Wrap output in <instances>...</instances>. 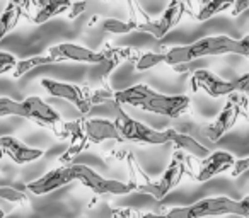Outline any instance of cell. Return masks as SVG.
<instances>
[{
    "label": "cell",
    "mask_w": 249,
    "mask_h": 218,
    "mask_svg": "<svg viewBox=\"0 0 249 218\" xmlns=\"http://www.w3.org/2000/svg\"><path fill=\"white\" fill-rule=\"evenodd\" d=\"M114 101L121 106H133L142 111L173 119L186 115L191 106V99L188 96H167L156 92L143 84L114 92Z\"/></svg>",
    "instance_id": "1"
},
{
    "label": "cell",
    "mask_w": 249,
    "mask_h": 218,
    "mask_svg": "<svg viewBox=\"0 0 249 218\" xmlns=\"http://www.w3.org/2000/svg\"><path fill=\"white\" fill-rule=\"evenodd\" d=\"M227 53L241 55L239 39H232L229 36H207V38H201L195 43H190V45L171 48L169 51L164 53L166 55L164 63L169 67H174V70H178L179 67L195 62L198 58L227 55Z\"/></svg>",
    "instance_id": "2"
},
{
    "label": "cell",
    "mask_w": 249,
    "mask_h": 218,
    "mask_svg": "<svg viewBox=\"0 0 249 218\" xmlns=\"http://www.w3.org/2000/svg\"><path fill=\"white\" fill-rule=\"evenodd\" d=\"M224 215H239L242 217L241 201L231 200L227 196L205 198L190 206H178L166 213V218H207L224 217Z\"/></svg>",
    "instance_id": "3"
},
{
    "label": "cell",
    "mask_w": 249,
    "mask_h": 218,
    "mask_svg": "<svg viewBox=\"0 0 249 218\" xmlns=\"http://www.w3.org/2000/svg\"><path fill=\"white\" fill-rule=\"evenodd\" d=\"M241 116L249 118V97L244 94L234 92L229 96V101L225 102L220 115L203 128V135L212 143H217L225 133H229L235 126L237 119Z\"/></svg>",
    "instance_id": "4"
},
{
    "label": "cell",
    "mask_w": 249,
    "mask_h": 218,
    "mask_svg": "<svg viewBox=\"0 0 249 218\" xmlns=\"http://www.w3.org/2000/svg\"><path fill=\"white\" fill-rule=\"evenodd\" d=\"M116 109V128L120 132L121 138L124 142L132 143H143V145H166L169 143V133L166 132H157L154 128H149L143 123L133 119L132 116H128L124 113V109L121 107V104L116 102L114 106Z\"/></svg>",
    "instance_id": "5"
},
{
    "label": "cell",
    "mask_w": 249,
    "mask_h": 218,
    "mask_svg": "<svg viewBox=\"0 0 249 218\" xmlns=\"http://www.w3.org/2000/svg\"><path fill=\"white\" fill-rule=\"evenodd\" d=\"M188 172V164L181 153H174L169 167L157 181H145L143 184H137V193L150 194L156 201H160L181 183L184 174Z\"/></svg>",
    "instance_id": "6"
},
{
    "label": "cell",
    "mask_w": 249,
    "mask_h": 218,
    "mask_svg": "<svg viewBox=\"0 0 249 218\" xmlns=\"http://www.w3.org/2000/svg\"><path fill=\"white\" fill-rule=\"evenodd\" d=\"M191 12V2L190 0H171L169 5L166 7V11L162 12L157 21H143L137 24L135 31L140 33H149L152 38L160 39L167 34L169 31H173L178 24L181 22L184 14Z\"/></svg>",
    "instance_id": "7"
},
{
    "label": "cell",
    "mask_w": 249,
    "mask_h": 218,
    "mask_svg": "<svg viewBox=\"0 0 249 218\" xmlns=\"http://www.w3.org/2000/svg\"><path fill=\"white\" fill-rule=\"evenodd\" d=\"M73 174H75V181L82 183L86 187H89L90 191H94L96 194H114V196H123L128 194L132 191L137 189L135 183H121V181L114 179H106L101 174H97L96 170H92L90 167L84 166V164H72Z\"/></svg>",
    "instance_id": "8"
},
{
    "label": "cell",
    "mask_w": 249,
    "mask_h": 218,
    "mask_svg": "<svg viewBox=\"0 0 249 218\" xmlns=\"http://www.w3.org/2000/svg\"><path fill=\"white\" fill-rule=\"evenodd\" d=\"M26 111V119H31L36 125H41L45 128H50L58 135V138H67L63 132H60V126H63L62 116L53 109L52 106L45 102L39 96H29L22 101Z\"/></svg>",
    "instance_id": "9"
},
{
    "label": "cell",
    "mask_w": 249,
    "mask_h": 218,
    "mask_svg": "<svg viewBox=\"0 0 249 218\" xmlns=\"http://www.w3.org/2000/svg\"><path fill=\"white\" fill-rule=\"evenodd\" d=\"M41 87L50 94V96L72 102L73 106L82 113V116L87 115V113L90 111V107H92L90 99H89V90L80 89L79 85H73V84H69V82H62V80L43 79Z\"/></svg>",
    "instance_id": "10"
},
{
    "label": "cell",
    "mask_w": 249,
    "mask_h": 218,
    "mask_svg": "<svg viewBox=\"0 0 249 218\" xmlns=\"http://www.w3.org/2000/svg\"><path fill=\"white\" fill-rule=\"evenodd\" d=\"M48 53L60 62H79L90 63V65H101L107 60V48L103 51H94L86 46L73 45V43H60L48 50Z\"/></svg>",
    "instance_id": "11"
},
{
    "label": "cell",
    "mask_w": 249,
    "mask_h": 218,
    "mask_svg": "<svg viewBox=\"0 0 249 218\" xmlns=\"http://www.w3.org/2000/svg\"><path fill=\"white\" fill-rule=\"evenodd\" d=\"M73 181H75V174H73L72 164H63L62 167L50 170V172H46L39 179L28 183L26 184V191L36 194V196H43V194H48L52 191L60 189V187L67 186V184L73 183Z\"/></svg>",
    "instance_id": "12"
},
{
    "label": "cell",
    "mask_w": 249,
    "mask_h": 218,
    "mask_svg": "<svg viewBox=\"0 0 249 218\" xmlns=\"http://www.w3.org/2000/svg\"><path fill=\"white\" fill-rule=\"evenodd\" d=\"M191 89L195 92L198 90H203L207 96L213 97H224V96H231L235 92V84L234 80H224L220 77H217L215 73L208 72V70H196L191 75Z\"/></svg>",
    "instance_id": "13"
},
{
    "label": "cell",
    "mask_w": 249,
    "mask_h": 218,
    "mask_svg": "<svg viewBox=\"0 0 249 218\" xmlns=\"http://www.w3.org/2000/svg\"><path fill=\"white\" fill-rule=\"evenodd\" d=\"M235 164L234 155H231L229 152L224 150H218V152L210 153L208 157L201 159L200 167H198V172L195 174V179L198 183H207V181L213 179L218 174H224L227 170H231Z\"/></svg>",
    "instance_id": "14"
},
{
    "label": "cell",
    "mask_w": 249,
    "mask_h": 218,
    "mask_svg": "<svg viewBox=\"0 0 249 218\" xmlns=\"http://www.w3.org/2000/svg\"><path fill=\"white\" fill-rule=\"evenodd\" d=\"M0 155L9 157L18 166H24V164L41 159L45 155V150L24 145L14 136H0Z\"/></svg>",
    "instance_id": "15"
},
{
    "label": "cell",
    "mask_w": 249,
    "mask_h": 218,
    "mask_svg": "<svg viewBox=\"0 0 249 218\" xmlns=\"http://www.w3.org/2000/svg\"><path fill=\"white\" fill-rule=\"evenodd\" d=\"M82 126L84 132H86L87 142L94 143H103L107 142V140H114V142H123L120 132L116 128V123L109 121V119H103V118H89L84 119L82 118Z\"/></svg>",
    "instance_id": "16"
},
{
    "label": "cell",
    "mask_w": 249,
    "mask_h": 218,
    "mask_svg": "<svg viewBox=\"0 0 249 218\" xmlns=\"http://www.w3.org/2000/svg\"><path fill=\"white\" fill-rule=\"evenodd\" d=\"M63 130H65V133H67V138H70V143H69L67 152L60 157V162L70 164L73 159H75V155H79L82 150L87 149L89 142H87L86 132H84L82 118L75 119V121L63 123Z\"/></svg>",
    "instance_id": "17"
},
{
    "label": "cell",
    "mask_w": 249,
    "mask_h": 218,
    "mask_svg": "<svg viewBox=\"0 0 249 218\" xmlns=\"http://www.w3.org/2000/svg\"><path fill=\"white\" fill-rule=\"evenodd\" d=\"M72 5V0H38L36 12L33 14L31 21L35 24H45L50 19L67 12Z\"/></svg>",
    "instance_id": "18"
},
{
    "label": "cell",
    "mask_w": 249,
    "mask_h": 218,
    "mask_svg": "<svg viewBox=\"0 0 249 218\" xmlns=\"http://www.w3.org/2000/svg\"><path fill=\"white\" fill-rule=\"evenodd\" d=\"M24 7L28 9V4L24 0H11L7 4L4 12L0 14V41L16 29V26L19 24L22 14H24Z\"/></svg>",
    "instance_id": "19"
},
{
    "label": "cell",
    "mask_w": 249,
    "mask_h": 218,
    "mask_svg": "<svg viewBox=\"0 0 249 218\" xmlns=\"http://www.w3.org/2000/svg\"><path fill=\"white\" fill-rule=\"evenodd\" d=\"M167 133H169V143H174V145H176V149L190 153V155L195 157V159L201 160V159H205V157L210 155V150H208L205 145H201L200 142H196L193 136L184 135V133H179V132H176V130H173V128L167 130Z\"/></svg>",
    "instance_id": "20"
},
{
    "label": "cell",
    "mask_w": 249,
    "mask_h": 218,
    "mask_svg": "<svg viewBox=\"0 0 249 218\" xmlns=\"http://www.w3.org/2000/svg\"><path fill=\"white\" fill-rule=\"evenodd\" d=\"M235 0H201L200 7H198L196 14L193 16L196 21L203 22L212 19L213 16L220 14L224 11H231Z\"/></svg>",
    "instance_id": "21"
},
{
    "label": "cell",
    "mask_w": 249,
    "mask_h": 218,
    "mask_svg": "<svg viewBox=\"0 0 249 218\" xmlns=\"http://www.w3.org/2000/svg\"><path fill=\"white\" fill-rule=\"evenodd\" d=\"M55 63H62V62H60L58 58H55V56H52L50 53H48V55L31 56V58H26V60H21V62H18L16 68L12 70V77H14V79H21L22 75H26V73L31 72V70L38 68V67L55 65Z\"/></svg>",
    "instance_id": "22"
},
{
    "label": "cell",
    "mask_w": 249,
    "mask_h": 218,
    "mask_svg": "<svg viewBox=\"0 0 249 218\" xmlns=\"http://www.w3.org/2000/svg\"><path fill=\"white\" fill-rule=\"evenodd\" d=\"M137 21H118V19H104L103 21V31L109 34H128V33L137 29Z\"/></svg>",
    "instance_id": "23"
},
{
    "label": "cell",
    "mask_w": 249,
    "mask_h": 218,
    "mask_svg": "<svg viewBox=\"0 0 249 218\" xmlns=\"http://www.w3.org/2000/svg\"><path fill=\"white\" fill-rule=\"evenodd\" d=\"M164 60H166V55H164V53L145 51L137 58L135 68L139 70V72H145V70H150V68H154V67L164 63Z\"/></svg>",
    "instance_id": "24"
},
{
    "label": "cell",
    "mask_w": 249,
    "mask_h": 218,
    "mask_svg": "<svg viewBox=\"0 0 249 218\" xmlns=\"http://www.w3.org/2000/svg\"><path fill=\"white\" fill-rule=\"evenodd\" d=\"M5 116H19V118H26V111L22 102L12 101L9 97H0V118Z\"/></svg>",
    "instance_id": "25"
},
{
    "label": "cell",
    "mask_w": 249,
    "mask_h": 218,
    "mask_svg": "<svg viewBox=\"0 0 249 218\" xmlns=\"http://www.w3.org/2000/svg\"><path fill=\"white\" fill-rule=\"evenodd\" d=\"M0 200L9 201V203H12V204H28L29 203L24 191H19V189H16V187H9V186L0 187Z\"/></svg>",
    "instance_id": "26"
},
{
    "label": "cell",
    "mask_w": 249,
    "mask_h": 218,
    "mask_svg": "<svg viewBox=\"0 0 249 218\" xmlns=\"http://www.w3.org/2000/svg\"><path fill=\"white\" fill-rule=\"evenodd\" d=\"M16 65H18V60L14 55L7 51H0V75L9 72V70H14Z\"/></svg>",
    "instance_id": "27"
},
{
    "label": "cell",
    "mask_w": 249,
    "mask_h": 218,
    "mask_svg": "<svg viewBox=\"0 0 249 218\" xmlns=\"http://www.w3.org/2000/svg\"><path fill=\"white\" fill-rule=\"evenodd\" d=\"M86 7H87V0H75V2H72V5L69 9V19H77L80 14H84Z\"/></svg>",
    "instance_id": "28"
},
{
    "label": "cell",
    "mask_w": 249,
    "mask_h": 218,
    "mask_svg": "<svg viewBox=\"0 0 249 218\" xmlns=\"http://www.w3.org/2000/svg\"><path fill=\"white\" fill-rule=\"evenodd\" d=\"M246 170H249V157L235 160L234 167L231 169V177H239L241 174H244Z\"/></svg>",
    "instance_id": "29"
},
{
    "label": "cell",
    "mask_w": 249,
    "mask_h": 218,
    "mask_svg": "<svg viewBox=\"0 0 249 218\" xmlns=\"http://www.w3.org/2000/svg\"><path fill=\"white\" fill-rule=\"evenodd\" d=\"M234 84H235V92L244 94V96L249 97V73H244L239 79H235Z\"/></svg>",
    "instance_id": "30"
},
{
    "label": "cell",
    "mask_w": 249,
    "mask_h": 218,
    "mask_svg": "<svg viewBox=\"0 0 249 218\" xmlns=\"http://www.w3.org/2000/svg\"><path fill=\"white\" fill-rule=\"evenodd\" d=\"M140 211L132 210V208H120L113 211V218H140Z\"/></svg>",
    "instance_id": "31"
},
{
    "label": "cell",
    "mask_w": 249,
    "mask_h": 218,
    "mask_svg": "<svg viewBox=\"0 0 249 218\" xmlns=\"http://www.w3.org/2000/svg\"><path fill=\"white\" fill-rule=\"evenodd\" d=\"M248 9H249V0H235L231 9V16L232 17H239V16L248 11Z\"/></svg>",
    "instance_id": "32"
},
{
    "label": "cell",
    "mask_w": 249,
    "mask_h": 218,
    "mask_svg": "<svg viewBox=\"0 0 249 218\" xmlns=\"http://www.w3.org/2000/svg\"><path fill=\"white\" fill-rule=\"evenodd\" d=\"M239 46H241V55L249 58V34L244 36L242 39H239Z\"/></svg>",
    "instance_id": "33"
},
{
    "label": "cell",
    "mask_w": 249,
    "mask_h": 218,
    "mask_svg": "<svg viewBox=\"0 0 249 218\" xmlns=\"http://www.w3.org/2000/svg\"><path fill=\"white\" fill-rule=\"evenodd\" d=\"M241 204H242V217H244V218H249V196L242 198V200H241Z\"/></svg>",
    "instance_id": "34"
},
{
    "label": "cell",
    "mask_w": 249,
    "mask_h": 218,
    "mask_svg": "<svg viewBox=\"0 0 249 218\" xmlns=\"http://www.w3.org/2000/svg\"><path fill=\"white\" fill-rule=\"evenodd\" d=\"M140 218H166V215H156V213H142Z\"/></svg>",
    "instance_id": "35"
},
{
    "label": "cell",
    "mask_w": 249,
    "mask_h": 218,
    "mask_svg": "<svg viewBox=\"0 0 249 218\" xmlns=\"http://www.w3.org/2000/svg\"><path fill=\"white\" fill-rule=\"evenodd\" d=\"M0 218H5V211L2 208H0Z\"/></svg>",
    "instance_id": "36"
}]
</instances>
